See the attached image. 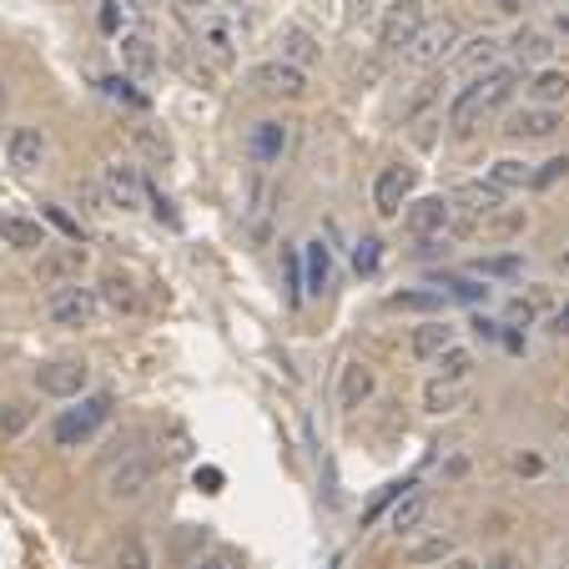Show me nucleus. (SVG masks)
<instances>
[{"instance_id": "f257e3e1", "label": "nucleus", "mask_w": 569, "mask_h": 569, "mask_svg": "<svg viewBox=\"0 0 569 569\" xmlns=\"http://www.w3.org/2000/svg\"><path fill=\"white\" fill-rule=\"evenodd\" d=\"M106 418H111V394H87V398H77L71 408H61V414H55L51 434H55V444H61V449H81V444H87V438L96 434Z\"/></svg>"}, {"instance_id": "f03ea898", "label": "nucleus", "mask_w": 569, "mask_h": 569, "mask_svg": "<svg viewBox=\"0 0 569 569\" xmlns=\"http://www.w3.org/2000/svg\"><path fill=\"white\" fill-rule=\"evenodd\" d=\"M96 287H81V283H61L51 297H45V318L55 323V328H87L91 318H96Z\"/></svg>"}, {"instance_id": "7ed1b4c3", "label": "nucleus", "mask_w": 569, "mask_h": 569, "mask_svg": "<svg viewBox=\"0 0 569 569\" xmlns=\"http://www.w3.org/2000/svg\"><path fill=\"white\" fill-rule=\"evenodd\" d=\"M459 21H424V31L414 35V45H408V61L414 67H438V61H449L454 51H459Z\"/></svg>"}, {"instance_id": "20e7f679", "label": "nucleus", "mask_w": 569, "mask_h": 569, "mask_svg": "<svg viewBox=\"0 0 569 569\" xmlns=\"http://www.w3.org/2000/svg\"><path fill=\"white\" fill-rule=\"evenodd\" d=\"M414 186H418L414 166H404V162L384 166L378 182H373V207H378V217H404V202L414 197Z\"/></svg>"}, {"instance_id": "39448f33", "label": "nucleus", "mask_w": 569, "mask_h": 569, "mask_svg": "<svg viewBox=\"0 0 569 569\" xmlns=\"http://www.w3.org/2000/svg\"><path fill=\"white\" fill-rule=\"evenodd\" d=\"M91 384V368L81 358H55V363H41L35 368V388L51 398H81Z\"/></svg>"}, {"instance_id": "423d86ee", "label": "nucleus", "mask_w": 569, "mask_h": 569, "mask_svg": "<svg viewBox=\"0 0 569 569\" xmlns=\"http://www.w3.org/2000/svg\"><path fill=\"white\" fill-rule=\"evenodd\" d=\"M418 31H424V6H418V0H394L384 26H378V45H384V51H408Z\"/></svg>"}, {"instance_id": "0eeeda50", "label": "nucleus", "mask_w": 569, "mask_h": 569, "mask_svg": "<svg viewBox=\"0 0 569 569\" xmlns=\"http://www.w3.org/2000/svg\"><path fill=\"white\" fill-rule=\"evenodd\" d=\"M152 479H156V459L132 454V459H121L116 469L106 474V494L111 499H142V494L152 489Z\"/></svg>"}, {"instance_id": "6e6552de", "label": "nucleus", "mask_w": 569, "mask_h": 569, "mask_svg": "<svg viewBox=\"0 0 569 569\" xmlns=\"http://www.w3.org/2000/svg\"><path fill=\"white\" fill-rule=\"evenodd\" d=\"M449 222H454V202L449 197H418V202H408V212H404V227L414 232L418 242L444 237Z\"/></svg>"}, {"instance_id": "1a4fd4ad", "label": "nucleus", "mask_w": 569, "mask_h": 569, "mask_svg": "<svg viewBox=\"0 0 569 569\" xmlns=\"http://www.w3.org/2000/svg\"><path fill=\"white\" fill-rule=\"evenodd\" d=\"M252 91H263V96H283V101H297L307 91V71L287 67V61H263V67H252Z\"/></svg>"}, {"instance_id": "9d476101", "label": "nucleus", "mask_w": 569, "mask_h": 569, "mask_svg": "<svg viewBox=\"0 0 569 569\" xmlns=\"http://www.w3.org/2000/svg\"><path fill=\"white\" fill-rule=\"evenodd\" d=\"M101 192H106V207H116V212H136L146 197L136 166H126V162H111L106 172H101Z\"/></svg>"}, {"instance_id": "9b49d317", "label": "nucleus", "mask_w": 569, "mask_h": 569, "mask_svg": "<svg viewBox=\"0 0 569 569\" xmlns=\"http://www.w3.org/2000/svg\"><path fill=\"white\" fill-rule=\"evenodd\" d=\"M565 121H559V111L555 106H525V111H515L509 116V126L504 132L515 136V142H545V136H555Z\"/></svg>"}, {"instance_id": "f8f14e48", "label": "nucleus", "mask_w": 569, "mask_h": 569, "mask_svg": "<svg viewBox=\"0 0 569 569\" xmlns=\"http://www.w3.org/2000/svg\"><path fill=\"white\" fill-rule=\"evenodd\" d=\"M287 142H293V126H287V121H257L247 136V152H252V162L273 166V162H283Z\"/></svg>"}, {"instance_id": "ddd939ff", "label": "nucleus", "mask_w": 569, "mask_h": 569, "mask_svg": "<svg viewBox=\"0 0 569 569\" xmlns=\"http://www.w3.org/2000/svg\"><path fill=\"white\" fill-rule=\"evenodd\" d=\"M333 283V247L323 237L303 242V293H328Z\"/></svg>"}, {"instance_id": "4468645a", "label": "nucleus", "mask_w": 569, "mask_h": 569, "mask_svg": "<svg viewBox=\"0 0 569 569\" xmlns=\"http://www.w3.org/2000/svg\"><path fill=\"white\" fill-rule=\"evenodd\" d=\"M479 116H484V91H479V77H474L469 87H459V96L449 101V132L454 136H474Z\"/></svg>"}, {"instance_id": "2eb2a0df", "label": "nucleus", "mask_w": 569, "mask_h": 569, "mask_svg": "<svg viewBox=\"0 0 569 569\" xmlns=\"http://www.w3.org/2000/svg\"><path fill=\"white\" fill-rule=\"evenodd\" d=\"M6 152H11V166H16V172H35V166L45 162V136H41V126H16L11 142H6Z\"/></svg>"}, {"instance_id": "dca6fc26", "label": "nucleus", "mask_w": 569, "mask_h": 569, "mask_svg": "<svg viewBox=\"0 0 569 569\" xmlns=\"http://www.w3.org/2000/svg\"><path fill=\"white\" fill-rule=\"evenodd\" d=\"M0 242H6V247H16V252H45L41 222L16 217V212H0Z\"/></svg>"}, {"instance_id": "f3484780", "label": "nucleus", "mask_w": 569, "mask_h": 569, "mask_svg": "<svg viewBox=\"0 0 569 569\" xmlns=\"http://www.w3.org/2000/svg\"><path fill=\"white\" fill-rule=\"evenodd\" d=\"M373 388H378V378H373L368 363H343V384H338V404L348 408H363L373 398Z\"/></svg>"}, {"instance_id": "a211bd4d", "label": "nucleus", "mask_w": 569, "mask_h": 569, "mask_svg": "<svg viewBox=\"0 0 569 569\" xmlns=\"http://www.w3.org/2000/svg\"><path fill=\"white\" fill-rule=\"evenodd\" d=\"M424 519H428V494L414 484L408 494H398V499H394V519H388V525H394V535L404 539V535H414Z\"/></svg>"}, {"instance_id": "6ab92c4d", "label": "nucleus", "mask_w": 569, "mask_h": 569, "mask_svg": "<svg viewBox=\"0 0 569 569\" xmlns=\"http://www.w3.org/2000/svg\"><path fill=\"white\" fill-rule=\"evenodd\" d=\"M444 348H454V328L449 323H424V328H414V338H408V353H414L418 363H434Z\"/></svg>"}, {"instance_id": "aec40b11", "label": "nucleus", "mask_w": 569, "mask_h": 569, "mask_svg": "<svg viewBox=\"0 0 569 569\" xmlns=\"http://www.w3.org/2000/svg\"><path fill=\"white\" fill-rule=\"evenodd\" d=\"M81 263H87V247H61V252H51V242H45L35 277H41V283H61V277L81 273Z\"/></svg>"}, {"instance_id": "412c9836", "label": "nucleus", "mask_w": 569, "mask_h": 569, "mask_svg": "<svg viewBox=\"0 0 569 569\" xmlns=\"http://www.w3.org/2000/svg\"><path fill=\"white\" fill-rule=\"evenodd\" d=\"M525 96L535 101V106H559V101L569 96V77L565 71H549V67L535 71V77L525 81Z\"/></svg>"}, {"instance_id": "4be33fe9", "label": "nucleus", "mask_w": 569, "mask_h": 569, "mask_svg": "<svg viewBox=\"0 0 569 569\" xmlns=\"http://www.w3.org/2000/svg\"><path fill=\"white\" fill-rule=\"evenodd\" d=\"M499 51H504V45L494 41V35H474L464 51L449 55V61H454L459 71H474V77H484V67H494V61H499Z\"/></svg>"}, {"instance_id": "5701e85b", "label": "nucleus", "mask_w": 569, "mask_h": 569, "mask_svg": "<svg viewBox=\"0 0 569 569\" xmlns=\"http://www.w3.org/2000/svg\"><path fill=\"white\" fill-rule=\"evenodd\" d=\"M509 51H515V61H525V67H545L549 55H555V41H549L545 31H529V26H519L515 41H509Z\"/></svg>"}, {"instance_id": "b1692460", "label": "nucleus", "mask_w": 569, "mask_h": 569, "mask_svg": "<svg viewBox=\"0 0 569 569\" xmlns=\"http://www.w3.org/2000/svg\"><path fill=\"white\" fill-rule=\"evenodd\" d=\"M121 67L132 71V77H152L156 71V45L146 41V35H121Z\"/></svg>"}, {"instance_id": "393cba45", "label": "nucleus", "mask_w": 569, "mask_h": 569, "mask_svg": "<svg viewBox=\"0 0 569 569\" xmlns=\"http://www.w3.org/2000/svg\"><path fill=\"white\" fill-rule=\"evenodd\" d=\"M489 182L499 186V192H515V186H529V182H535V166L519 162V156H499V162L489 166Z\"/></svg>"}, {"instance_id": "a878e982", "label": "nucleus", "mask_w": 569, "mask_h": 569, "mask_svg": "<svg viewBox=\"0 0 569 569\" xmlns=\"http://www.w3.org/2000/svg\"><path fill=\"white\" fill-rule=\"evenodd\" d=\"M277 61H287V67L303 71L307 61H318V45H313V35H307V31L287 26V31H283V55H277Z\"/></svg>"}, {"instance_id": "bb28decb", "label": "nucleus", "mask_w": 569, "mask_h": 569, "mask_svg": "<svg viewBox=\"0 0 569 569\" xmlns=\"http://www.w3.org/2000/svg\"><path fill=\"white\" fill-rule=\"evenodd\" d=\"M454 202H474V212H484V217H489V212L504 207V192L494 182H464L459 192H454Z\"/></svg>"}, {"instance_id": "cd10ccee", "label": "nucleus", "mask_w": 569, "mask_h": 569, "mask_svg": "<svg viewBox=\"0 0 569 569\" xmlns=\"http://www.w3.org/2000/svg\"><path fill=\"white\" fill-rule=\"evenodd\" d=\"M434 363H438V378H444V384H464V378H469V368H474V353L454 343V348H444Z\"/></svg>"}, {"instance_id": "c85d7f7f", "label": "nucleus", "mask_w": 569, "mask_h": 569, "mask_svg": "<svg viewBox=\"0 0 569 569\" xmlns=\"http://www.w3.org/2000/svg\"><path fill=\"white\" fill-rule=\"evenodd\" d=\"M197 41H202V51H207V55H217V61H232V26L227 21H202Z\"/></svg>"}, {"instance_id": "c756f323", "label": "nucleus", "mask_w": 569, "mask_h": 569, "mask_svg": "<svg viewBox=\"0 0 569 569\" xmlns=\"http://www.w3.org/2000/svg\"><path fill=\"white\" fill-rule=\"evenodd\" d=\"M388 313H444V293H394Z\"/></svg>"}, {"instance_id": "7c9ffc66", "label": "nucleus", "mask_w": 569, "mask_h": 569, "mask_svg": "<svg viewBox=\"0 0 569 569\" xmlns=\"http://www.w3.org/2000/svg\"><path fill=\"white\" fill-rule=\"evenodd\" d=\"M474 273L479 277H519L525 273V257H519V252H504V257H474Z\"/></svg>"}, {"instance_id": "2f4dec72", "label": "nucleus", "mask_w": 569, "mask_h": 569, "mask_svg": "<svg viewBox=\"0 0 569 569\" xmlns=\"http://www.w3.org/2000/svg\"><path fill=\"white\" fill-rule=\"evenodd\" d=\"M96 297L106 307H116V313H136V293H132V283H126V277H106Z\"/></svg>"}, {"instance_id": "473e14b6", "label": "nucleus", "mask_w": 569, "mask_h": 569, "mask_svg": "<svg viewBox=\"0 0 569 569\" xmlns=\"http://www.w3.org/2000/svg\"><path fill=\"white\" fill-rule=\"evenodd\" d=\"M454 404H459V384H444V378H428V388H424V408H428V414H449Z\"/></svg>"}, {"instance_id": "72a5a7b5", "label": "nucleus", "mask_w": 569, "mask_h": 569, "mask_svg": "<svg viewBox=\"0 0 569 569\" xmlns=\"http://www.w3.org/2000/svg\"><path fill=\"white\" fill-rule=\"evenodd\" d=\"M378 263H384V242H378V237H363L358 247H353V273L373 277V273H378Z\"/></svg>"}, {"instance_id": "f704fd0d", "label": "nucleus", "mask_w": 569, "mask_h": 569, "mask_svg": "<svg viewBox=\"0 0 569 569\" xmlns=\"http://www.w3.org/2000/svg\"><path fill=\"white\" fill-rule=\"evenodd\" d=\"M116 569H152V549L142 539H121L116 545Z\"/></svg>"}, {"instance_id": "c9c22d12", "label": "nucleus", "mask_w": 569, "mask_h": 569, "mask_svg": "<svg viewBox=\"0 0 569 569\" xmlns=\"http://www.w3.org/2000/svg\"><path fill=\"white\" fill-rule=\"evenodd\" d=\"M438 283H444V287H449V293L454 297H464V303H489V287H484V283H474V277H438Z\"/></svg>"}, {"instance_id": "e433bc0d", "label": "nucleus", "mask_w": 569, "mask_h": 569, "mask_svg": "<svg viewBox=\"0 0 569 569\" xmlns=\"http://www.w3.org/2000/svg\"><path fill=\"white\" fill-rule=\"evenodd\" d=\"M444 555H454V539H449V535L424 539V545L408 549V559H414V565H434V559H444Z\"/></svg>"}, {"instance_id": "4c0bfd02", "label": "nucleus", "mask_w": 569, "mask_h": 569, "mask_svg": "<svg viewBox=\"0 0 569 569\" xmlns=\"http://www.w3.org/2000/svg\"><path fill=\"white\" fill-rule=\"evenodd\" d=\"M192 569H242V555L237 549H212V555H202Z\"/></svg>"}, {"instance_id": "58836bf2", "label": "nucleus", "mask_w": 569, "mask_h": 569, "mask_svg": "<svg viewBox=\"0 0 569 569\" xmlns=\"http://www.w3.org/2000/svg\"><path fill=\"white\" fill-rule=\"evenodd\" d=\"M26 424H31V404H11L0 414V434H21Z\"/></svg>"}, {"instance_id": "ea45409f", "label": "nucleus", "mask_w": 569, "mask_h": 569, "mask_svg": "<svg viewBox=\"0 0 569 569\" xmlns=\"http://www.w3.org/2000/svg\"><path fill=\"white\" fill-rule=\"evenodd\" d=\"M559 176H569V156H555V162H545V166L535 172V182H529V186H555Z\"/></svg>"}, {"instance_id": "a19ab883", "label": "nucleus", "mask_w": 569, "mask_h": 569, "mask_svg": "<svg viewBox=\"0 0 569 569\" xmlns=\"http://www.w3.org/2000/svg\"><path fill=\"white\" fill-rule=\"evenodd\" d=\"M283 267H287V297H293V303H303V263H297V252H287Z\"/></svg>"}, {"instance_id": "79ce46f5", "label": "nucleus", "mask_w": 569, "mask_h": 569, "mask_svg": "<svg viewBox=\"0 0 569 569\" xmlns=\"http://www.w3.org/2000/svg\"><path fill=\"white\" fill-rule=\"evenodd\" d=\"M101 87H106V96H116V101H132V106H146V96H136V91H132V81L106 77V81H101Z\"/></svg>"}, {"instance_id": "37998d69", "label": "nucleus", "mask_w": 569, "mask_h": 569, "mask_svg": "<svg viewBox=\"0 0 569 569\" xmlns=\"http://www.w3.org/2000/svg\"><path fill=\"white\" fill-rule=\"evenodd\" d=\"M77 202H81L87 212H106V192H101V186H91V182L77 186Z\"/></svg>"}, {"instance_id": "c03bdc74", "label": "nucleus", "mask_w": 569, "mask_h": 569, "mask_svg": "<svg viewBox=\"0 0 569 569\" xmlns=\"http://www.w3.org/2000/svg\"><path fill=\"white\" fill-rule=\"evenodd\" d=\"M545 333H549V338H569V307H555V313H549Z\"/></svg>"}, {"instance_id": "a18cd8bd", "label": "nucleus", "mask_w": 569, "mask_h": 569, "mask_svg": "<svg viewBox=\"0 0 569 569\" xmlns=\"http://www.w3.org/2000/svg\"><path fill=\"white\" fill-rule=\"evenodd\" d=\"M197 489L202 494H222V469H197Z\"/></svg>"}, {"instance_id": "49530a36", "label": "nucleus", "mask_w": 569, "mask_h": 569, "mask_svg": "<svg viewBox=\"0 0 569 569\" xmlns=\"http://www.w3.org/2000/svg\"><path fill=\"white\" fill-rule=\"evenodd\" d=\"M96 21H101V31H111V35H116V21H121V16H116V0H106V6H101V16H96Z\"/></svg>"}, {"instance_id": "de8ad7c7", "label": "nucleus", "mask_w": 569, "mask_h": 569, "mask_svg": "<svg viewBox=\"0 0 569 569\" xmlns=\"http://www.w3.org/2000/svg\"><path fill=\"white\" fill-rule=\"evenodd\" d=\"M535 318V307L525 303V297H515V303H509V323H529Z\"/></svg>"}, {"instance_id": "09e8293b", "label": "nucleus", "mask_w": 569, "mask_h": 569, "mask_svg": "<svg viewBox=\"0 0 569 569\" xmlns=\"http://www.w3.org/2000/svg\"><path fill=\"white\" fill-rule=\"evenodd\" d=\"M45 217H51V222H55V227L67 232V237H81V227H77V222H71V217H67V212H55V207H51V212H45Z\"/></svg>"}, {"instance_id": "8fccbe9b", "label": "nucleus", "mask_w": 569, "mask_h": 569, "mask_svg": "<svg viewBox=\"0 0 569 569\" xmlns=\"http://www.w3.org/2000/svg\"><path fill=\"white\" fill-rule=\"evenodd\" d=\"M484 569H519V559H515V555H499L494 565H484Z\"/></svg>"}, {"instance_id": "3c124183", "label": "nucleus", "mask_w": 569, "mask_h": 569, "mask_svg": "<svg viewBox=\"0 0 569 569\" xmlns=\"http://www.w3.org/2000/svg\"><path fill=\"white\" fill-rule=\"evenodd\" d=\"M132 11H152V6H162V0H126Z\"/></svg>"}, {"instance_id": "603ef678", "label": "nucleus", "mask_w": 569, "mask_h": 569, "mask_svg": "<svg viewBox=\"0 0 569 569\" xmlns=\"http://www.w3.org/2000/svg\"><path fill=\"white\" fill-rule=\"evenodd\" d=\"M6 101H11V91H6V81H0V116H6Z\"/></svg>"}, {"instance_id": "864d4df0", "label": "nucleus", "mask_w": 569, "mask_h": 569, "mask_svg": "<svg viewBox=\"0 0 569 569\" xmlns=\"http://www.w3.org/2000/svg\"><path fill=\"white\" fill-rule=\"evenodd\" d=\"M555 31H565V35H569V16H555Z\"/></svg>"}, {"instance_id": "5fc2aeb1", "label": "nucleus", "mask_w": 569, "mask_h": 569, "mask_svg": "<svg viewBox=\"0 0 569 569\" xmlns=\"http://www.w3.org/2000/svg\"><path fill=\"white\" fill-rule=\"evenodd\" d=\"M499 6H504V11H519V0H499Z\"/></svg>"}, {"instance_id": "6e6d98bb", "label": "nucleus", "mask_w": 569, "mask_h": 569, "mask_svg": "<svg viewBox=\"0 0 569 569\" xmlns=\"http://www.w3.org/2000/svg\"><path fill=\"white\" fill-rule=\"evenodd\" d=\"M186 6H207V0H186Z\"/></svg>"}]
</instances>
